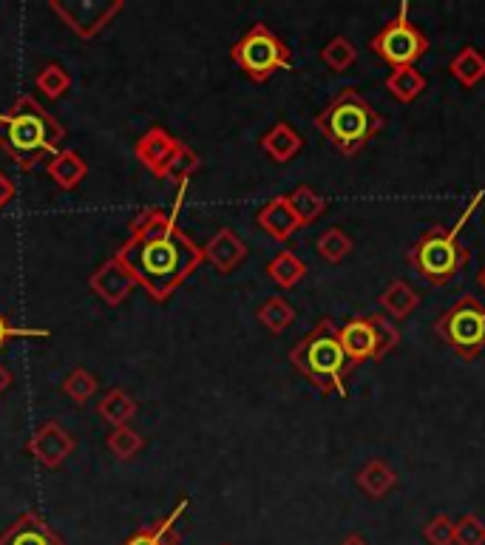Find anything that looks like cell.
Wrapping results in <instances>:
<instances>
[{
    "label": "cell",
    "mask_w": 485,
    "mask_h": 545,
    "mask_svg": "<svg viewBox=\"0 0 485 545\" xmlns=\"http://www.w3.org/2000/svg\"><path fill=\"white\" fill-rule=\"evenodd\" d=\"M182 194L171 213L145 208L131 222L125 245L114 253L137 276L139 287L148 290L154 301H168L182 284L205 262L202 247L176 225Z\"/></svg>",
    "instance_id": "6da1fadb"
},
{
    "label": "cell",
    "mask_w": 485,
    "mask_h": 545,
    "mask_svg": "<svg viewBox=\"0 0 485 545\" xmlns=\"http://www.w3.org/2000/svg\"><path fill=\"white\" fill-rule=\"evenodd\" d=\"M66 131L32 94H20L6 114H0V148L20 171H32L57 154Z\"/></svg>",
    "instance_id": "7a4b0ae2"
},
{
    "label": "cell",
    "mask_w": 485,
    "mask_h": 545,
    "mask_svg": "<svg viewBox=\"0 0 485 545\" xmlns=\"http://www.w3.org/2000/svg\"><path fill=\"white\" fill-rule=\"evenodd\" d=\"M290 364L324 395H347L349 375L358 367L344 350L332 318H321L310 333L298 338L290 350Z\"/></svg>",
    "instance_id": "3957f363"
},
{
    "label": "cell",
    "mask_w": 485,
    "mask_h": 545,
    "mask_svg": "<svg viewBox=\"0 0 485 545\" xmlns=\"http://www.w3.org/2000/svg\"><path fill=\"white\" fill-rule=\"evenodd\" d=\"M485 199V191H477L466 202L463 213L457 216V222L451 228H429L415 245L406 250V262L415 267L423 282L432 287H446V284L468 264V247L460 245V230L466 228L471 213L477 211V205Z\"/></svg>",
    "instance_id": "277c9868"
},
{
    "label": "cell",
    "mask_w": 485,
    "mask_h": 545,
    "mask_svg": "<svg viewBox=\"0 0 485 545\" xmlns=\"http://www.w3.org/2000/svg\"><path fill=\"white\" fill-rule=\"evenodd\" d=\"M315 128L344 157H355L381 134L383 117L358 88L347 86L332 97L330 106L315 114Z\"/></svg>",
    "instance_id": "5b68a950"
},
{
    "label": "cell",
    "mask_w": 485,
    "mask_h": 545,
    "mask_svg": "<svg viewBox=\"0 0 485 545\" xmlns=\"http://www.w3.org/2000/svg\"><path fill=\"white\" fill-rule=\"evenodd\" d=\"M230 60L236 63V69L242 71L244 77H250L253 83H267L276 71L293 69V52L290 46L273 35L264 23H256L244 32L233 49H230Z\"/></svg>",
    "instance_id": "8992f818"
},
{
    "label": "cell",
    "mask_w": 485,
    "mask_h": 545,
    "mask_svg": "<svg viewBox=\"0 0 485 545\" xmlns=\"http://www.w3.org/2000/svg\"><path fill=\"white\" fill-rule=\"evenodd\" d=\"M434 333L460 358L474 361L485 350V307L474 296H463L434 321Z\"/></svg>",
    "instance_id": "52a82bcc"
},
{
    "label": "cell",
    "mask_w": 485,
    "mask_h": 545,
    "mask_svg": "<svg viewBox=\"0 0 485 545\" xmlns=\"http://www.w3.org/2000/svg\"><path fill=\"white\" fill-rule=\"evenodd\" d=\"M369 52L378 54L383 63H389L392 69L417 66V60L429 52V37L409 20V3L406 0L398 6V15L389 20L378 35H372Z\"/></svg>",
    "instance_id": "ba28073f"
},
{
    "label": "cell",
    "mask_w": 485,
    "mask_h": 545,
    "mask_svg": "<svg viewBox=\"0 0 485 545\" xmlns=\"http://www.w3.org/2000/svg\"><path fill=\"white\" fill-rule=\"evenodd\" d=\"M52 12L83 40L97 37L122 12V0H52Z\"/></svg>",
    "instance_id": "9c48e42d"
},
{
    "label": "cell",
    "mask_w": 485,
    "mask_h": 545,
    "mask_svg": "<svg viewBox=\"0 0 485 545\" xmlns=\"http://www.w3.org/2000/svg\"><path fill=\"white\" fill-rule=\"evenodd\" d=\"M77 440L71 438L69 429H63L57 421L40 423L35 435L26 440V452L43 466V469H57L74 455Z\"/></svg>",
    "instance_id": "30bf717a"
},
{
    "label": "cell",
    "mask_w": 485,
    "mask_h": 545,
    "mask_svg": "<svg viewBox=\"0 0 485 545\" xmlns=\"http://www.w3.org/2000/svg\"><path fill=\"white\" fill-rule=\"evenodd\" d=\"M88 287H91L94 296H100L108 307H120L122 301L137 290L139 282L137 276L122 264V259L111 256V259H105V262L91 273Z\"/></svg>",
    "instance_id": "8fae6325"
},
{
    "label": "cell",
    "mask_w": 485,
    "mask_h": 545,
    "mask_svg": "<svg viewBox=\"0 0 485 545\" xmlns=\"http://www.w3.org/2000/svg\"><path fill=\"white\" fill-rule=\"evenodd\" d=\"M182 148V142L176 140L171 131H165V128H148L142 137L134 145V154L137 159L159 179H165V171H168V165L174 162L176 151Z\"/></svg>",
    "instance_id": "7c38bea8"
},
{
    "label": "cell",
    "mask_w": 485,
    "mask_h": 545,
    "mask_svg": "<svg viewBox=\"0 0 485 545\" xmlns=\"http://www.w3.org/2000/svg\"><path fill=\"white\" fill-rule=\"evenodd\" d=\"M0 545H66L43 514L26 511L0 534Z\"/></svg>",
    "instance_id": "4fadbf2b"
},
{
    "label": "cell",
    "mask_w": 485,
    "mask_h": 545,
    "mask_svg": "<svg viewBox=\"0 0 485 545\" xmlns=\"http://www.w3.org/2000/svg\"><path fill=\"white\" fill-rule=\"evenodd\" d=\"M256 225H259L270 239H276V242H290L298 230L304 228L301 222H298V216L290 208V199L287 196H273V199H267L264 205L256 213Z\"/></svg>",
    "instance_id": "5bb4252c"
},
{
    "label": "cell",
    "mask_w": 485,
    "mask_h": 545,
    "mask_svg": "<svg viewBox=\"0 0 485 545\" xmlns=\"http://www.w3.org/2000/svg\"><path fill=\"white\" fill-rule=\"evenodd\" d=\"M202 253H205V262L213 264L222 276H227L247 259V245L242 242V236H236V230L222 228L210 236V242L202 247Z\"/></svg>",
    "instance_id": "9a60e30c"
},
{
    "label": "cell",
    "mask_w": 485,
    "mask_h": 545,
    "mask_svg": "<svg viewBox=\"0 0 485 545\" xmlns=\"http://www.w3.org/2000/svg\"><path fill=\"white\" fill-rule=\"evenodd\" d=\"M338 335H341V344H344V350L355 364L378 358V335H375V327L369 324L366 316L349 318L347 324L338 327Z\"/></svg>",
    "instance_id": "2e32d148"
},
{
    "label": "cell",
    "mask_w": 485,
    "mask_h": 545,
    "mask_svg": "<svg viewBox=\"0 0 485 545\" xmlns=\"http://www.w3.org/2000/svg\"><path fill=\"white\" fill-rule=\"evenodd\" d=\"M259 145H261V151L273 159V162L284 165V162H290V159H295L298 154H301V148H304V137H301L290 123L278 120L270 131H264V137H261Z\"/></svg>",
    "instance_id": "e0dca14e"
},
{
    "label": "cell",
    "mask_w": 485,
    "mask_h": 545,
    "mask_svg": "<svg viewBox=\"0 0 485 545\" xmlns=\"http://www.w3.org/2000/svg\"><path fill=\"white\" fill-rule=\"evenodd\" d=\"M46 174H49V179H52L60 191H74V188H80V182L86 179L88 165L86 159L80 157L77 151L66 148V151H57V154L46 162Z\"/></svg>",
    "instance_id": "ac0fdd59"
},
{
    "label": "cell",
    "mask_w": 485,
    "mask_h": 545,
    "mask_svg": "<svg viewBox=\"0 0 485 545\" xmlns=\"http://www.w3.org/2000/svg\"><path fill=\"white\" fill-rule=\"evenodd\" d=\"M355 483H358V489H361L366 497H372V500H383L386 494L398 486V475H395V469H392L386 460L375 458L358 469Z\"/></svg>",
    "instance_id": "d6986e66"
},
{
    "label": "cell",
    "mask_w": 485,
    "mask_h": 545,
    "mask_svg": "<svg viewBox=\"0 0 485 545\" xmlns=\"http://www.w3.org/2000/svg\"><path fill=\"white\" fill-rule=\"evenodd\" d=\"M188 506H191V500H179V506H176L165 520H159L156 526L139 528L137 534H131L122 545H176L179 543L176 523L182 520V514L188 511Z\"/></svg>",
    "instance_id": "ffe728a7"
},
{
    "label": "cell",
    "mask_w": 485,
    "mask_h": 545,
    "mask_svg": "<svg viewBox=\"0 0 485 545\" xmlns=\"http://www.w3.org/2000/svg\"><path fill=\"white\" fill-rule=\"evenodd\" d=\"M449 74L463 88H477L485 80V54L477 46H463L451 57Z\"/></svg>",
    "instance_id": "44dd1931"
},
{
    "label": "cell",
    "mask_w": 485,
    "mask_h": 545,
    "mask_svg": "<svg viewBox=\"0 0 485 545\" xmlns=\"http://www.w3.org/2000/svg\"><path fill=\"white\" fill-rule=\"evenodd\" d=\"M383 86L398 103H415L417 97L426 91L429 80L417 66H403V69H392V74L383 80Z\"/></svg>",
    "instance_id": "7402d4cb"
},
{
    "label": "cell",
    "mask_w": 485,
    "mask_h": 545,
    "mask_svg": "<svg viewBox=\"0 0 485 545\" xmlns=\"http://www.w3.org/2000/svg\"><path fill=\"white\" fill-rule=\"evenodd\" d=\"M378 301H381L386 318H395V324H398V321H403V318H409L415 313L417 304H420V296H417L412 284L403 282V279H395V282L383 290Z\"/></svg>",
    "instance_id": "603a6c76"
},
{
    "label": "cell",
    "mask_w": 485,
    "mask_h": 545,
    "mask_svg": "<svg viewBox=\"0 0 485 545\" xmlns=\"http://www.w3.org/2000/svg\"><path fill=\"white\" fill-rule=\"evenodd\" d=\"M97 412L105 423H111L114 429L117 426H128V421L137 415V401L125 392V389L114 387L103 395V401L97 404Z\"/></svg>",
    "instance_id": "cb8c5ba5"
},
{
    "label": "cell",
    "mask_w": 485,
    "mask_h": 545,
    "mask_svg": "<svg viewBox=\"0 0 485 545\" xmlns=\"http://www.w3.org/2000/svg\"><path fill=\"white\" fill-rule=\"evenodd\" d=\"M267 276H270V282H276L281 290H293L295 284L307 276V264L301 262L293 250H281V253H276V256L267 262Z\"/></svg>",
    "instance_id": "d4e9b609"
},
{
    "label": "cell",
    "mask_w": 485,
    "mask_h": 545,
    "mask_svg": "<svg viewBox=\"0 0 485 545\" xmlns=\"http://www.w3.org/2000/svg\"><path fill=\"white\" fill-rule=\"evenodd\" d=\"M261 327H267L273 335H281L284 330H290L295 321V307L284 296H270V299L261 304L256 310Z\"/></svg>",
    "instance_id": "484cf974"
},
{
    "label": "cell",
    "mask_w": 485,
    "mask_h": 545,
    "mask_svg": "<svg viewBox=\"0 0 485 545\" xmlns=\"http://www.w3.org/2000/svg\"><path fill=\"white\" fill-rule=\"evenodd\" d=\"M287 199H290V208H293L301 225H312L318 216H324V211H327V199L310 185H298L293 194H287Z\"/></svg>",
    "instance_id": "4316f807"
},
{
    "label": "cell",
    "mask_w": 485,
    "mask_h": 545,
    "mask_svg": "<svg viewBox=\"0 0 485 545\" xmlns=\"http://www.w3.org/2000/svg\"><path fill=\"white\" fill-rule=\"evenodd\" d=\"M352 247H355V242H352V236H349L344 228L324 230V233L315 239V250H318V256L330 264L344 262L349 253H352Z\"/></svg>",
    "instance_id": "83f0119b"
},
{
    "label": "cell",
    "mask_w": 485,
    "mask_h": 545,
    "mask_svg": "<svg viewBox=\"0 0 485 545\" xmlns=\"http://www.w3.org/2000/svg\"><path fill=\"white\" fill-rule=\"evenodd\" d=\"M355 60H358V49H355V43L344 35L332 37L330 43L321 49V63L330 71H335V74H344V71L352 69Z\"/></svg>",
    "instance_id": "f1b7e54d"
},
{
    "label": "cell",
    "mask_w": 485,
    "mask_h": 545,
    "mask_svg": "<svg viewBox=\"0 0 485 545\" xmlns=\"http://www.w3.org/2000/svg\"><path fill=\"white\" fill-rule=\"evenodd\" d=\"M35 86L37 91H43L46 100H60V97L69 94L71 74L66 71V66H60V63H46L43 69L37 71Z\"/></svg>",
    "instance_id": "f546056e"
},
{
    "label": "cell",
    "mask_w": 485,
    "mask_h": 545,
    "mask_svg": "<svg viewBox=\"0 0 485 545\" xmlns=\"http://www.w3.org/2000/svg\"><path fill=\"white\" fill-rule=\"evenodd\" d=\"M105 446H108V452L114 455L117 460H134L142 452V446H145V438L139 435L134 426H117V429H111V435L105 440Z\"/></svg>",
    "instance_id": "4dcf8cb0"
},
{
    "label": "cell",
    "mask_w": 485,
    "mask_h": 545,
    "mask_svg": "<svg viewBox=\"0 0 485 545\" xmlns=\"http://www.w3.org/2000/svg\"><path fill=\"white\" fill-rule=\"evenodd\" d=\"M97 375L94 372H88L86 367H74V370L66 375V381H63V392L69 395L74 404H86L88 398H94L97 395Z\"/></svg>",
    "instance_id": "1f68e13d"
},
{
    "label": "cell",
    "mask_w": 485,
    "mask_h": 545,
    "mask_svg": "<svg viewBox=\"0 0 485 545\" xmlns=\"http://www.w3.org/2000/svg\"><path fill=\"white\" fill-rule=\"evenodd\" d=\"M199 165H202L199 154L193 151L191 145H185V142H182V148L176 151L174 162H171V165H168V171H165V179H168V182H176V185H188V182H191V176L199 171Z\"/></svg>",
    "instance_id": "d6a6232c"
},
{
    "label": "cell",
    "mask_w": 485,
    "mask_h": 545,
    "mask_svg": "<svg viewBox=\"0 0 485 545\" xmlns=\"http://www.w3.org/2000/svg\"><path fill=\"white\" fill-rule=\"evenodd\" d=\"M366 318H369V324L375 327V335H378V358L375 361H381L400 344L398 324L392 318L383 316V313H366Z\"/></svg>",
    "instance_id": "836d02e7"
},
{
    "label": "cell",
    "mask_w": 485,
    "mask_h": 545,
    "mask_svg": "<svg viewBox=\"0 0 485 545\" xmlns=\"http://www.w3.org/2000/svg\"><path fill=\"white\" fill-rule=\"evenodd\" d=\"M454 545H485V523L477 514L454 520Z\"/></svg>",
    "instance_id": "e575fe53"
},
{
    "label": "cell",
    "mask_w": 485,
    "mask_h": 545,
    "mask_svg": "<svg viewBox=\"0 0 485 545\" xmlns=\"http://www.w3.org/2000/svg\"><path fill=\"white\" fill-rule=\"evenodd\" d=\"M423 537L429 545H454V520L449 514H437L432 517L426 528H423Z\"/></svg>",
    "instance_id": "d590c367"
},
{
    "label": "cell",
    "mask_w": 485,
    "mask_h": 545,
    "mask_svg": "<svg viewBox=\"0 0 485 545\" xmlns=\"http://www.w3.org/2000/svg\"><path fill=\"white\" fill-rule=\"evenodd\" d=\"M15 335H35V338H46L49 330H15L12 324H9V318L0 313V350L9 344V338H15Z\"/></svg>",
    "instance_id": "8d00e7d4"
},
{
    "label": "cell",
    "mask_w": 485,
    "mask_h": 545,
    "mask_svg": "<svg viewBox=\"0 0 485 545\" xmlns=\"http://www.w3.org/2000/svg\"><path fill=\"white\" fill-rule=\"evenodd\" d=\"M12 199H15V182L0 171V211H3Z\"/></svg>",
    "instance_id": "74e56055"
},
{
    "label": "cell",
    "mask_w": 485,
    "mask_h": 545,
    "mask_svg": "<svg viewBox=\"0 0 485 545\" xmlns=\"http://www.w3.org/2000/svg\"><path fill=\"white\" fill-rule=\"evenodd\" d=\"M9 387H12V372H9L6 367H3V364H0V395H3V392H6Z\"/></svg>",
    "instance_id": "f35d334b"
},
{
    "label": "cell",
    "mask_w": 485,
    "mask_h": 545,
    "mask_svg": "<svg viewBox=\"0 0 485 545\" xmlns=\"http://www.w3.org/2000/svg\"><path fill=\"white\" fill-rule=\"evenodd\" d=\"M341 545H369V543H366L361 534H349L347 540H344V543H341Z\"/></svg>",
    "instance_id": "ab89813d"
},
{
    "label": "cell",
    "mask_w": 485,
    "mask_h": 545,
    "mask_svg": "<svg viewBox=\"0 0 485 545\" xmlns=\"http://www.w3.org/2000/svg\"><path fill=\"white\" fill-rule=\"evenodd\" d=\"M480 284H483V287H485V267H483V270H480Z\"/></svg>",
    "instance_id": "60d3db41"
},
{
    "label": "cell",
    "mask_w": 485,
    "mask_h": 545,
    "mask_svg": "<svg viewBox=\"0 0 485 545\" xmlns=\"http://www.w3.org/2000/svg\"><path fill=\"white\" fill-rule=\"evenodd\" d=\"M225 545H227V543H225Z\"/></svg>",
    "instance_id": "b9f144b4"
}]
</instances>
